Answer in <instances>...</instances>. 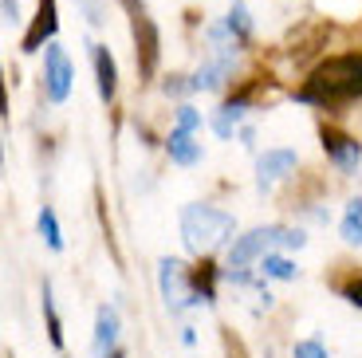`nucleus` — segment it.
Wrapping results in <instances>:
<instances>
[{
    "label": "nucleus",
    "instance_id": "1",
    "mask_svg": "<svg viewBox=\"0 0 362 358\" xmlns=\"http://www.w3.org/2000/svg\"><path fill=\"white\" fill-rule=\"evenodd\" d=\"M299 103L311 107H343V103L362 99V55H331L311 71V79L296 91Z\"/></svg>",
    "mask_w": 362,
    "mask_h": 358
},
{
    "label": "nucleus",
    "instance_id": "2",
    "mask_svg": "<svg viewBox=\"0 0 362 358\" xmlns=\"http://www.w3.org/2000/svg\"><path fill=\"white\" fill-rule=\"evenodd\" d=\"M233 233H236V221L225 209L205 205V201L181 209V241H185L189 252H197V256L225 248V244L233 241Z\"/></svg>",
    "mask_w": 362,
    "mask_h": 358
},
{
    "label": "nucleus",
    "instance_id": "3",
    "mask_svg": "<svg viewBox=\"0 0 362 358\" xmlns=\"http://www.w3.org/2000/svg\"><path fill=\"white\" fill-rule=\"evenodd\" d=\"M158 287H162V299L165 307H170V315H181L185 307L201 304L197 291H193V279L189 272H185V264L173 256H165L162 264H158Z\"/></svg>",
    "mask_w": 362,
    "mask_h": 358
},
{
    "label": "nucleus",
    "instance_id": "4",
    "mask_svg": "<svg viewBox=\"0 0 362 358\" xmlns=\"http://www.w3.org/2000/svg\"><path fill=\"white\" fill-rule=\"evenodd\" d=\"M122 8L130 12V28H134V55H138V67H142V75H154L158 52H162V36H158L154 20L146 16L142 0H122Z\"/></svg>",
    "mask_w": 362,
    "mask_h": 358
},
{
    "label": "nucleus",
    "instance_id": "5",
    "mask_svg": "<svg viewBox=\"0 0 362 358\" xmlns=\"http://www.w3.org/2000/svg\"><path fill=\"white\" fill-rule=\"evenodd\" d=\"M276 244H284V224H264V229L236 236L233 248H228V268H248V264L268 256Z\"/></svg>",
    "mask_w": 362,
    "mask_h": 358
},
{
    "label": "nucleus",
    "instance_id": "6",
    "mask_svg": "<svg viewBox=\"0 0 362 358\" xmlns=\"http://www.w3.org/2000/svg\"><path fill=\"white\" fill-rule=\"evenodd\" d=\"M71 79H75L71 59H67V52L52 40V44L44 47V95L52 103H64L67 95H71Z\"/></svg>",
    "mask_w": 362,
    "mask_h": 358
},
{
    "label": "nucleus",
    "instance_id": "7",
    "mask_svg": "<svg viewBox=\"0 0 362 358\" xmlns=\"http://www.w3.org/2000/svg\"><path fill=\"white\" fill-rule=\"evenodd\" d=\"M296 161H299L296 150H288V146H280V150H264L260 158H256V189H260V193H272L284 178L296 173Z\"/></svg>",
    "mask_w": 362,
    "mask_h": 358
},
{
    "label": "nucleus",
    "instance_id": "8",
    "mask_svg": "<svg viewBox=\"0 0 362 358\" xmlns=\"http://www.w3.org/2000/svg\"><path fill=\"white\" fill-rule=\"evenodd\" d=\"M233 59H236V47L233 44H225V47H217V55L209 63H201L197 67V75H193V91H217L221 83L228 79V71H233Z\"/></svg>",
    "mask_w": 362,
    "mask_h": 358
},
{
    "label": "nucleus",
    "instance_id": "9",
    "mask_svg": "<svg viewBox=\"0 0 362 358\" xmlns=\"http://www.w3.org/2000/svg\"><path fill=\"white\" fill-rule=\"evenodd\" d=\"M118 311L110 304H103L95 311V339H90V354L95 358H110L115 354V342H118Z\"/></svg>",
    "mask_w": 362,
    "mask_h": 358
},
{
    "label": "nucleus",
    "instance_id": "10",
    "mask_svg": "<svg viewBox=\"0 0 362 358\" xmlns=\"http://www.w3.org/2000/svg\"><path fill=\"white\" fill-rule=\"evenodd\" d=\"M55 28H59V16H55V0H40L36 8V20H32V28H28L24 36V52H40V47L52 44Z\"/></svg>",
    "mask_w": 362,
    "mask_h": 358
},
{
    "label": "nucleus",
    "instance_id": "11",
    "mask_svg": "<svg viewBox=\"0 0 362 358\" xmlns=\"http://www.w3.org/2000/svg\"><path fill=\"white\" fill-rule=\"evenodd\" d=\"M90 63H95V83H99V99L110 103L118 95V67H115V55L110 47L103 44H90Z\"/></svg>",
    "mask_w": 362,
    "mask_h": 358
},
{
    "label": "nucleus",
    "instance_id": "12",
    "mask_svg": "<svg viewBox=\"0 0 362 358\" xmlns=\"http://www.w3.org/2000/svg\"><path fill=\"white\" fill-rule=\"evenodd\" d=\"M323 150H327V158L335 161L339 170H358L362 146L354 142V138L339 134V130H323Z\"/></svg>",
    "mask_w": 362,
    "mask_h": 358
},
{
    "label": "nucleus",
    "instance_id": "13",
    "mask_svg": "<svg viewBox=\"0 0 362 358\" xmlns=\"http://www.w3.org/2000/svg\"><path fill=\"white\" fill-rule=\"evenodd\" d=\"M165 154H170V161H177V166H197L201 161V142H193L189 130H177V126H173L170 138H165Z\"/></svg>",
    "mask_w": 362,
    "mask_h": 358
},
{
    "label": "nucleus",
    "instance_id": "14",
    "mask_svg": "<svg viewBox=\"0 0 362 358\" xmlns=\"http://www.w3.org/2000/svg\"><path fill=\"white\" fill-rule=\"evenodd\" d=\"M44 319H47V339H52V347L59 350L64 347V323H59V311H55V296H52V284L44 279Z\"/></svg>",
    "mask_w": 362,
    "mask_h": 358
},
{
    "label": "nucleus",
    "instance_id": "15",
    "mask_svg": "<svg viewBox=\"0 0 362 358\" xmlns=\"http://www.w3.org/2000/svg\"><path fill=\"white\" fill-rule=\"evenodd\" d=\"M240 118H245V103H225V107L217 110V118H213V130H217L221 138H233V130L240 126Z\"/></svg>",
    "mask_w": 362,
    "mask_h": 358
},
{
    "label": "nucleus",
    "instance_id": "16",
    "mask_svg": "<svg viewBox=\"0 0 362 358\" xmlns=\"http://www.w3.org/2000/svg\"><path fill=\"white\" fill-rule=\"evenodd\" d=\"M40 236L52 252H64V233H59V221H55V209L44 205L40 209Z\"/></svg>",
    "mask_w": 362,
    "mask_h": 358
},
{
    "label": "nucleus",
    "instance_id": "17",
    "mask_svg": "<svg viewBox=\"0 0 362 358\" xmlns=\"http://www.w3.org/2000/svg\"><path fill=\"white\" fill-rule=\"evenodd\" d=\"M260 272H264L268 279H296V276H299L296 260H288V256H276V252H268V256L260 260Z\"/></svg>",
    "mask_w": 362,
    "mask_h": 358
},
{
    "label": "nucleus",
    "instance_id": "18",
    "mask_svg": "<svg viewBox=\"0 0 362 358\" xmlns=\"http://www.w3.org/2000/svg\"><path fill=\"white\" fill-rule=\"evenodd\" d=\"M228 32H233L236 40H248L252 36V16H248V8H245V0H233V8H228Z\"/></svg>",
    "mask_w": 362,
    "mask_h": 358
},
{
    "label": "nucleus",
    "instance_id": "19",
    "mask_svg": "<svg viewBox=\"0 0 362 358\" xmlns=\"http://www.w3.org/2000/svg\"><path fill=\"white\" fill-rule=\"evenodd\" d=\"M291 358H327V347L319 339H299L291 347Z\"/></svg>",
    "mask_w": 362,
    "mask_h": 358
},
{
    "label": "nucleus",
    "instance_id": "20",
    "mask_svg": "<svg viewBox=\"0 0 362 358\" xmlns=\"http://www.w3.org/2000/svg\"><path fill=\"white\" fill-rule=\"evenodd\" d=\"M177 130H201V110H193L189 103H185V107H177Z\"/></svg>",
    "mask_w": 362,
    "mask_h": 358
},
{
    "label": "nucleus",
    "instance_id": "21",
    "mask_svg": "<svg viewBox=\"0 0 362 358\" xmlns=\"http://www.w3.org/2000/svg\"><path fill=\"white\" fill-rule=\"evenodd\" d=\"M339 233H343L346 244H362V216H343Z\"/></svg>",
    "mask_w": 362,
    "mask_h": 358
},
{
    "label": "nucleus",
    "instance_id": "22",
    "mask_svg": "<svg viewBox=\"0 0 362 358\" xmlns=\"http://www.w3.org/2000/svg\"><path fill=\"white\" fill-rule=\"evenodd\" d=\"M343 299L351 307H358L362 311V279H351V284H343Z\"/></svg>",
    "mask_w": 362,
    "mask_h": 358
},
{
    "label": "nucleus",
    "instance_id": "23",
    "mask_svg": "<svg viewBox=\"0 0 362 358\" xmlns=\"http://www.w3.org/2000/svg\"><path fill=\"white\" fill-rule=\"evenodd\" d=\"M185 75H170L165 79V95H181V91H193V83H181Z\"/></svg>",
    "mask_w": 362,
    "mask_h": 358
},
{
    "label": "nucleus",
    "instance_id": "24",
    "mask_svg": "<svg viewBox=\"0 0 362 358\" xmlns=\"http://www.w3.org/2000/svg\"><path fill=\"white\" fill-rule=\"evenodd\" d=\"M79 4H83V12H87L90 24H103V8H99V0H79Z\"/></svg>",
    "mask_w": 362,
    "mask_h": 358
},
{
    "label": "nucleus",
    "instance_id": "25",
    "mask_svg": "<svg viewBox=\"0 0 362 358\" xmlns=\"http://www.w3.org/2000/svg\"><path fill=\"white\" fill-rule=\"evenodd\" d=\"M4 24H20V0H4Z\"/></svg>",
    "mask_w": 362,
    "mask_h": 358
},
{
    "label": "nucleus",
    "instance_id": "26",
    "mask_svg": "<svg viewBox=\"0 0 362 358\" xmlns=\"http://www.w3.org/2000/svg\"><path fill=\"white\" fill-rule=\"evenodd\" d=\"M343 216H362V197H354L351 205H346V213Z\"/></svg>",
    "mask_w": 362,
    "mask_h": 358
},
{
    "label": "nucleus",
    "instance_id": "27",
    "mask_svg": "<svg viewBox=\"0 0 362 358\" xmlns=\"http://www.w3.org/2000/svg\"><path fill=\"white\" fill-rule=\"evenodd\" d=\"M181 342H185V347H193V342H197V335H193V327H181Z\"/></svg>",
    "mask_w": 362,
    "mask_h": 358
},
{
    "label": "nucleus",
    "instance_id": "28",
    "mask_svg": "<svg viewBox=\"0 0 362 358\" xmlns=\"http://www.w3.org/2000/svg\"><path fill=\"white\" fill-rule=\"evenodd\" d=\"M110 358H122V354H110Z\"/></svg>",
    "mask_w": 362,
    "mask_h": 358
}]
</instances>
